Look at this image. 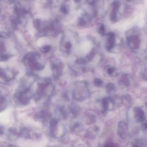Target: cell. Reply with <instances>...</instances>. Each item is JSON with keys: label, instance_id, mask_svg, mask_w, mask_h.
<instances>
[{"label": "cell", "instance_id": "3", "mask_svg": "<svg viewBox=\"0 0 147 147\" xmlns=\"http://www.w3.org/2000/svg\"><path fill=\"white\" fill-rule=\"evenodd\" d=\"M32 85V83L30 85L23 83L18 89L14 94V100L18 105L26 106L29 104L31 99L33 97Z\"/></svg>", "mask_w": 147, "mask_h": 147}, {"label": "cell", "instance_id": "18", "mask_svg": "<svg viewBox=\"0 0 147 147\" xmlns=\"http://www.w3.org/2000/svg\"><path fill=\"white\" fill-rule=\"evenodd\" d=\"M105 146H116V145L114 144L113 143L111 142H107L105 144Z\"/></svg>", "mask_w": 147, "mask_h": 147}, {"label": "cell", "instance_id": "10", "mask_svg": "<svg viewBox=\"0 0 147 147\" xmlns=\"http://www.w3.org/2000/svg\"><path fill=\"white\" fill-rule=\"evenodd\" d=\"M8 100L5 96L0 94V112L6 109L8 106Z\"/></svg>", "mask_w": 147, "mask_h": 147}, {"label": "cell", "instance_id": "15", "mask_svg": "<svg viewBox=\"0 0 147 147\" xmlns=\"http://www.w3.org/2000/svg\"><path fill=\"white\" fill-rule=\"evenodd\" d=\"M107 72L109 75L113 76L114 75L115 73L116 72V69L115 68L112 67V66H108L107 68H106Z\"/></svg>", "mask_w": 147, "mask_h": 147}, {"label": "cell", "instance_id": "20", "mask_svg": "<svg viewBox=\"0 0 147 147\" xmlns=\"http://www.w3.org/2000/svg\"><path fill=\"white\" fill-rule=\"evenodd\" d=\"M23 1H25V2H32V1H34L35 0H23Z\"/></svg>", "mask_w": 147, "mask_h": 147}, {"label": "cell", "instance_id": "2", "mask_svg": "<svg viewBox=\"0 0 147 147\" xmlns=\"http://www.w3.org/2000/svg\"><path fill=\"white\" fill-rule=\"evenodd\" d=\"M23 61L26 68L32 72L41 71L44 68L40 55L37 52H29L24 56Z\"/></svg>", "mask_w": 147, "mask_h": 147}, {"label": "cell", "instance_id": "11", "mask_svg": "<svg viewBox=\"0 0 147 147\" xmlns=\"http://www.w3.org/2000/svg\"><path fill=\"white\" fill-rule=\"evenodd\" d=\"M49 115V113L47 112L41 111L37 113L36 115V117L38 120L43 121L48 118Z\"/></svg>", "mask_w": 147, "mask_h": 147}, {"label": "cell", "instance_id": "13", "mask_svg": "<svg viewBox=\"0 0 147 147\" xmlns=\"http://www.w3.org/2000/svg\"><path fill=\"white\" fill-rule=\"evenodd\" d=\"M119 82L121 84L126 86H129L130 84L129 81L128 76L126 75H123L121 76L120 79V80H119Z\"/></svg>", "mask_w": 147, "mask_h": 147}, {"label": "cell", "instance_id": "19", "mask_svg": "<svg viewBox=\"0 0 147 147\" xmlns=\"http://www.w3.org/2000/svg\"><path fill=\"white\" fill-rule=\"evenodd\" d=\"M4 1H7V2H10V3H11V2H14L16 1V0H3Z\"/></svg>", "mask_w": 147, "mask_h": 147}, {"label": "cell", "instance_id": "9", "mask_svg": "<svg viewBox=\"0 0 147 147\" xmlns=\"http://www.w3.org/2000/svg\"><path fill=\"white\" fill-rule=\"evenodd\" d=\"M134 111H135V117L136 119L139 122H144L145 119V114H144V112L142 109L138 108H135Z\"/></svg>", "mask_w": 147, "mask_h": 147}, {"label": "cell", "instance_id": "12", "mask_svg": "<svg viewBox=\"0 0 147 147\" xmlns=\"http://www.w3.org/2000/svg\"><path fill=\"white\" fill-rule=\"evenodd\" d=\"M110 104V98H105L102 99V105L103 111L105 112L110 108V107H109Z\"/></svg>", "mask_w": 147, "mask_h": 147}, {"label": "cell", "instance_id": "1", "mask_svg": "<svg viewBox=\"0 0 147 147\" xmlns=\"http://www.w3.org/2000/svg\"><path fill=\"white\" fill-rule=\"evenodd\" d=\"M18 49L16 37L7 32L0 33V61H6L11 57Z\"/></svg>", "mask_w": 147, "mask_h": 147}, {"label": "cell", "instance_id": "14", "mask_svg": "<svg viewBox=\"0 0 147 147\" xmlns=\"http://www.w3.org/2000/svg\"><path fill=\"white\" fill-rule=\"evenodd\" d=\"M51 50V47L49 45H45L40 47L39 50L43 54H47L49 53Z\"/></svg>", "mask_w": 147, "mask_h": 147}, {"label": "cell", "instance_id": "6", "mask_svg": "<svg viewBox=\"0 0 147 147\" xmlns=\"http://www.w3.org/2000/svg\"><path fill=\"white\" fill-rule=\"evenodd\" d=\"M16 74L14 71L8 69L0 67V83L6 84L14 80Z\"/></svg>", "mask_w": 147, "mask_h": 147}, {"label": "cell", "instance_id": "7", "mask_svg": "<svg viewBox=\"0 0 147 147\" xmlns=\"http://www.w3.org/2000/svg\"><path fill=\"white\" fill-rule=\"evenodd\" d=\"M51 67L54 76L58 77L61 74L63 69V65L60 61L56 60L51 62Z\"/></svg>", "mask_w": 147, "mask_h": 147}, {"label": "cell", "instance_id": "17", "mask_svg": "<svg viewBox=\"0 0 147 147\" xmlns=\"http://www.w3.org/2000/svg\"><path fill=\"white\" fill-rule=\"evenodd\" d=\"M94 84L95 86L97 87H100L102 86L103 84V81L100 79H96L94 80Z\"/></svg>", "mask_w": 147, "mask_h": 147}, {"label": "cell", "instance_id": "8", "mask_svg": "<svg viewBox=\"0 0 147 147\" xmlns=\"http://www.w3.org/2000/svg\"><path fill=\"white\" fill-rule=\"evenodd\" d=\"M118 133L123 139H125L127 138L128 134V126L126 123L123 121L119 122L118 126Z\"/></svg>", "mask_w": 147, "mask_h": 147}, {"label": "cell", "instance_id": "5", "mask_svg": "<svg viewBox=\"0 0 147 147\" xmlns=\"http://www.w3.org/2000/svg\"><path fill=\"white\" fill-rule=\"evenodd\" d=\"M89 95L88 86L85 82H79L76 85L73 93V96L77 100H82L88 98Z\"/></svg>", "mask_w": 147, "mask_h": 147}, {"label": "cell", "instance_id": "4", "mask_svg": "<svg viewBox=\"0 0 147 147\" xmlns=\"http://www.w3.org/2000/svg\"><path fill=\"white\" fill-rule=\"evenodd\" d=\"M51 85V80L49 78H42L37 81V89L33 93V97L36 101H39L48 95Z\"/></svg>", "mask_w": 147, "mask_h": 147}, {"label": "cell", "instance_id": "16", "mask_svg": "<svg viewBox=\"0 0 147 147\" xmlns=\"http://www.w3.org/2000/svg\"><path fill=\"white\" fill-rule=\"evenodd\" d=\"M106 91H107V92L111 93L112 92H113L115 91V86L112 83H109L106 86Z\"/></svg>", "mask_w": 147, "mask_h": 147}]
</instances>
